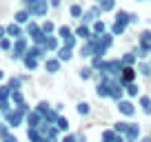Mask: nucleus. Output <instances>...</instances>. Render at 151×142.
<instances>
[{
	"label": "nucleus",
	"mask_w": 151,
	"mask_h": 142,
	"mask_svg": "<svg viewBox=\"0 0 151 142\" xmlns=\"http://www.w3.org/2000/svg\"><path fill=\"white\" fill-rule=\"evenodd\" d=\"M122 60L120 58H113V60H102V65H100L98 73H104V76L109 78H118L120 76V71H122Z\"/></svg>",
	"instance_id": "obj_1"
},
{
	"label": "nucleus",
	"mask_w": 151,
	"mask_h": 142,
	"mask_svg": "<svg viewBox=\"0 0 151 142\" xmlns=\"http://www.w3.org/2000/svg\"><path fill=\"white\" fill-rule=\"evenodd\" d=\"M29 47H31V44H29V38H27V36H22V38L14 40V49H11L9 58H11V60H22V58L27 56Z\"/></svg>",
	"instance_id": "obj_2"
},
{
	"label": "nucleus",
	"mask_w": 151,
	"mask_h": 142,
	"mask_svg": "<svg viewBox=\"0 0 151 142\" xmlns=\"http://www.w3.org/2000/svg\"><path fill=\"white\" fill-rule=\"evenodd\" d=\"M2 122H5L7 127L14 131V129H18L20 124H24V115H22V113H20V111L14 107V109H9L7 113H2Z\"/></svg>",
	"instance_id": "obj_3"
},
{
	"label": "nucleus",
	"mask_w": 151,
	"mask_h": 142,
	"mask_svg": "<svg viewBox=\"0 0 151 142\" xmlns=\"http://www.w3.org/2000/svg\"><path fill=\"white\" fill-rule=\"evenodd\" d=\"M49 11V0H38L36 5L29 7V14H31V18H45Z\"/></svg>",
	"instance_id": "obj_4"
},
{
	"label": "nucleus",
	"mask_w": 151,
	"mask_h": 142,
	"mask_svg": "<svg viewBox=\"0 0 151 142\" xmlns=\"http://www.w3.org/2000/svg\"><path fill=\"white\" fill-rule=\"evenodd\" d=\"M100 16H102V11H100V7L96 5V7H91V9H87L80 20H82V24H93L96 20H102Z\"/></svg>",
	"instance_id": "obj_5"
},
{
	"label": "nucleus",
	"mask_w": 151,
	"mask_h": 142,
	"mask_svg": "<svg viewBox=\"0 0 151 142\" xmlns=\"http://www.w3.org/2000/svg\"><path fill=\"white\" fill-rule=\"evenodd\" d=\"M42 122H45V118L38 113L36 109H31V111L27 113V118H24V124H27V129H38Z\"/></svg>",
	"instance_id": "obj_6"
},
{
	"label": "nucleus",
	"mask_w": 151,
	"mask_h": 142,
	"mask_svg": "<svg viewBox=\"0 0 151 142\" xmlns=\"http://www.w3.org/2000/svg\"><path fill=\"white\" fill-rule=\"evenodd\" d=\"M136 73H138V71L133 69V67H122V71H120V76H118L120 85H122V87L131 85V82L136 80Z\"/></svg>",
	"instance_id": "obj_7"
},
{
	"label": "nucleus",
	"mask_w": 151,
	"mask_h": 142,
	"mask_svg": "<svg viewBox=\"0 0 151 142\" xmlns=\"http://www.w3.org/2000/svg\"><path fill=\"white\" fill-rule=\"evenodd\" d=\"M122 95H124V87L120 85V80H118V78H111V100L120 102V100H124Z\"/></svg>",
	"instance_id": "obj_8"
},
{
	"label": "nucleus",
	"mask_w": 151,
	"mask_h": 142,
	"mask_svg": "<svg viewBox=\"0 0 151 142\" xmlns=\"http://www.w3.org/2000/svg\"><path fill=\"white\" fill-rule=\"evenodd\" d=\"M22 36H24V27H20V24H16V22L7 24V38L18 40V38H22Z\"/></svg>",
	"instance_id": "obj_9"
},
{
	"label": "nucleus",
	"mask_w": 151,
	"mask_h": 142,
	"mask_svg": "<svg viewBox=\"0 0 151 142\" xmlns=\"http://www.w3.org/2000/svg\"><path fill=\"white\" fill-rule=\"evenodd\" d=\"M42 47H45V51H47V53H56L62 44H60V38H58V36H47V40H45Z\"/></svg>",
	"instance_id": "obj_10"
},
{
	"label": "nucleus",
	"mask_w": 151,
	"mask_h": 142,
	"mask_svg": "<svg viewBox=\"0 0 151 142\" xmlns=\"http://www.w3.org/2000/svg\"><path fill=\"white\" fill-rule=\"evenodd\" d=\"M138 47L145 49L147 53H151V29H145L140 33V38H138Z\"/></svg>",
	"instance_id": "obj_11"
},
{
	"label": "nucleus",
	"mask_w": 151,
	"mask_h": 142,
	"mask_svg": "<svg viewBox=\"0 0 151 142\" xmlns=\"http://www.w3.org/2000/svg\"><path fill=\"white\" fill-rule=\"evenodd\" d=\"M14 22L20 24V27H24L27 22H31V14H29V9H24V7H22V9H18L14 14Z\"/></svg>",
	"instance_id": "obj_12"
},
{
	"label": "nucleus",
	"mask_w": 151,
	"mask_h": 142,
	"mask_svg": "<svg viewBox=\"0 0 151 142\" xmlns=\"http://www.w3.org/2000/svg\"><path fill=\"white\" fill-rule=\"evenodd\" d=\"M124 140H127V142H136V140H140V124L129 122V129H127V133H124Z\"/></svg>",
	"instance_id": "obj_13"
},
{
	"label": "nucleus",
	"mask_w": 151,
	"mask_h": 142,
	"mask_svg": "<svg viewBox=\"0 0 151 142\" xmlns=\"http://www.w3.org/2000/svg\"><path fill=\"white\" fill-rule=\"evenodd\" d=\"M40 33H42V29H40V24H38V22H33V20H31V22L24 24V36H27L29 40H33L36 36H40Z\"/></svg>",
	"instance_id": "obj_14"
},
{
	"label": "nucleus",
	"mask_w": 151,
	"mask_h": 142,
	"mask_svg": "<svg viewBox=\"0 0 151 142\" xmlns=\"http://www.w3.org/2000/svg\"><path fill=\"white\" fill-rule=\"evenodd\" d=\"M116 104H118V111L122 115H133L136 113V107H133L131 100H120V102H116Z\"/></svg>",
	"instance_id": "obj_15"
},
{
	"label": "nucleus",
	"mask_w": 151,
	"mask_h": 142,
	"mask_svg": "<svg viewBox=\"0 0 151 142\" xmlns=\"http://www.w3.org/2000/svg\"><path fill=\"white\" fill-rule=\"evenodd\" d=\"M73 33H76V38H80V40H85V42H87V40L91 38V36H93V31H91V27H89V24H80V27L76 29Z\"/></svg>",
	"instance_id": "obj_16"
},
{
	"label": "nucleus",
	"mask_w": 151,
	"mask_h": 142,
	"mask_svg": "<svg viewBox=\"0 0 151 142\" xmlns=\"http://www.w3.org/2000/svg\"><path fill=\"white\" fill-rule=\"evenodd\" d=\"M60 65L62 62L58 60V58H47V60H45V71H47V73H58V71H60Z\"/></svg>",
	"instance_id": "obj_17"
},
{
	"label": "nucleus",
	"mask_w": 151,
	"mask_h": 142,
	"mask_svg": "<svg viewBox=\"0 0 151 142\" xmlns=\"http://www.w3.org/2000/svg\"><path fill=\"white\" fill-rule=\"evenodd\" d=\"M20 62H22V67H24L27 71H36L38 67H40V60H36V58H33V56H29V53H27V56H24Z\"/></svg>",
	"instance_id": "obj_18"
},
{
	"label": "nucleus",
	"mask_w": 151,
	"mask_h": 142,
	"mask_svg": "<svg viewBox=\"0 0 151 142\" xmlns=\"http://www.w3.org/2000/svg\"><path fill=\"white\" fill-rule=\"evenodd\" d=\"M27 53H29V56H33L36 60H47V51H45V47H38V44H31Z\"/></svg>",
	"instance_id": "obj_19"
},
{
	"label": "nucleus",
	"mask_w": 151,
	"mask_h": 142,
	"mask_svg": "<svg viewBox=\"0 0 151 142\" xmlns=\"http://www.w3.org/2000/svg\"><path fill=\"white\" fill-rule=\"evenodd\" d=\"M113 38H116V36H113L111 31H109V33H102V36L98 38V44H100L102 49H107V51H109V49H111V44H113Z\"/></svg>",
	"instance_id": "obj_20"
},
{
	"label": "nucleus",
	"mask_w": 151,
	"mask_h": 142,
	"mask_svg": "<svg viewBox=\"0 0 151 142\" xmlns=\"http://www.w3.org/2000/svg\"><path fill=\"white\" fill-rule=\"evenodd\" d=\"M24 80H27L24 76H11L9 80H7V85H9L11 91H18V89H22V82Z\"/></svg>",
	"instance_id": "obj_21"
},
{
	"label": "nucleus",
	"mask_w": 151,
	"mask_h": 142,
	"mask_svg": "<svg viewBox=\"0 0 151 142\" xmlns=\"http://www.w3.org/2000/svg\"><path fill=\"white\" fill-rule=\"evenodd\" d=\"M56 58H58V60H60V62H69L71 58H73V49L60 47V49H58V51H56Z\"/></svg>",
	"instance_id": "obj_22"
},
{
	"label": "nucleus",
	"mask_w": 151,
	"mask_h": 142,
	"mask_svg": "<svg viewBox=\"0 0 151 142\" xmlns=\"http://www.w3.org/2000/svg\"><path fill=\"white\" fill-rule=\"evenodd\" d=\"M138 104H140V109H142L145 115H151V98H149V95H140Z\"/></svg>",
	"instance_id": "obj_23"
},
{
	"label": "nucleus",
	"mask_w": 151,
	"mask_h": 142,
	"mask_svg": "<svg viewBox=\"0 0 151 142\" xmlns=\"http://www.w3.org/2000/svg\"><path fill=\"white\" fill-rule=\"evenodd\" d=\"M40 29H42L45 36H56V31H58V27L51 22V20H45V22L40 24Z\"/></svg>",
	"instance_id": "obj_24"
},
{
	"label": "nucleus",
	"mask_w": 151,
	"mask_h": 142,
	"mask_svg": "<svg viewBox=\"0 0 151 142\" xmlns=\"http://www.w3.org/2000/svg\"><path fill=\"white\" fill-rule=\"evenodd\" d=\"M27 140L29 142H45V136L38 129H27Z\"/></svg>",
	"instance_id": "obj_25"
},
{
	"label": "nucleus",
	"mask_w": 151,
	"mask_h": 142,
	"mask_svg": "<svg viewBox=\"0 0 151 142\" xmlns=\"http://www.w3.org/2000/svg\"><path fill=\"white\" fill-rule=\"evenodd\" d=\"M98 7L102 14H109V11L116 9V0H98Z\"/></svg>",
	"instance_id": "obj_26"
},
{
	"label": "nucleus",
	"mask_w": 151,
	"mask_h": 142,
	"mask_svg": "<svg viewBox=\"0 0 151 142\" xmlns=\"http://www.w3.org/2000/svg\"><path fill=\"white\" fill-rule=\"evenodd\" d=\"M9 100H11V104H14V107L22 104V102H24V93H22V89H18V91H11Z\"/></svg>",
	"instance_id": "obj_27"
},
{
	"label": "nucleus",
	"mask_w": 151,
	"mask_h": 142,
	"mask_svg": "<svg viewBox=\"0 0 151 142\" xmlns=\"http://www.w3.org/2000/svg\"><path fill=\"white\" fill-rule=\"evenodd\" d=\"M120 60H122V65H124V67H133V65L138 62V56H136L133 51H127L122 58H120Z\"/></svg>",
	"instance_id": "obj_28"
},
{
	"label": "nucleus",
	"mask_w": 151,
	"mask_h": 142,
	"mask_svg": "<svg viewBox=\"0 0 151 142\" xmlns=\"http://www.w3.org/2000/svg\"><path fill=\"white\" fill-rule=\"evenodd\" d=\"M56 36L60 38V42L62 40H67L69 36H73V29H69L67 24H62V27H58V31H56Z\"/></svg>",
	"instance_id": "obj_29"
},
{
	"label": "nucleus",
	"mask_w": 151,
	"mask_h": 142,
	"mask_svg": "<svg viewBox=\"0 0 151 142\" xmlns=\"http://www.w3.org/2000/svg\"><path fill=\"white\" fill-rule=\"evenodd\" d=\"M11 49H14V40L5 36V38L0 40V51H2V53H11Z\"/></svg>",
	"instance_id": "obj_30"
},
{
	"label": "nucleus",
	"mask_w": 151,
	"mask_h": 142,
	"mask_svg": "<svg viewBox=\"0 0 151 142\" xmlns=\"http://www.w3.org/2000/svg\"><path fill=\"white\" fill-rule=\"evenodd\" d=\"M91 31H93L96 36H102V33H107V24H104V20H96L93 27H91Z\"/></svg>",
	"instance_id": "obj_31"
},
{
	"label": "nucleus",
	"mask_w": 151,
	"mask_h": 142,
	"mask_svg": "<svg viewBox=\"0 0 151 142\" xmlns=\"http://www.w3.org/2000/svg\"><path fill=\"white\" fill-rule=\"evenodd\" d=\"M33 109H36V111H38V113H40V115H45V113H47V111H51L53 107H51V104L47 102V100H40V102H38L36 107H33Z\"/></svg>",
	"instance_id": "obj_32"
},
{
	"label": "nucleus",
	"mask_w": 151,
	"mask_h": 142,
	"mask_svg": "<svg viewBox=\"0 0 151 142\" xmlns=\"http://www.w3.org/2000/svg\"><path fill=\"white\" fill-rule=\"evenodd\" d=\"M129 11H124V9H120V11H116V22H120V24H129Z\"/></svg>",
	"instance_id": "obj_33"
},
{
	"label": "nucleus",
	"mask_w": 151,
	"mask_h": 142,
	"mask_svg": "<svg viewBox=\"0 0 151 142\" xmlns=\"http://www.w3.org/2000/svg\"><path fill=\"white\" fill-rule=\"evenodd\" d=\"M116 136H118V133L113 131V129H104L102 136H100V140H102V142H113V140H116Z\"/></svg>",
	"instance_id": "obj_34"
},
{
	"label": "nucleus",
	"mask_w": 151,
	"mask_h": 142,
	"mask_svg": "<svg viewBox=\"0 0 151 142\" xmlns=\"http://www.w3.org/2000/svg\"><path fill=\"white\" fill-rule=\"evenodd\" d=\"M56 127H58V131L67 133V131H69V120H67L65 115H60V118H58V122H56Z\"/></svg>",
	"instance_id": "obj_35"
},
{
	"label": "nucleus",
	"mask_w": 151,
	"mask_h": 142,
	"mask_svg": "<svg viewBox=\"0 0 151 142\" xmlns=\"http://www.w3.org/2000/svg\"><path fill=\"white\" fill-rule=\"evenodd\" d=\"M9 109H14L11 100H9V98H0V115H2V113H7Z\"/></svg>",
	"instance_id": "obj_36"
},
{
	"label": "nucleus",
	"mask_w": 151,
	"mask_h": 142,
	"mask_svg": "<svg viewBox=\"0 0 151 142\" xmlns=\"http://www.w3.org/2000/svg\"><path fill=\"white\" fill-rule=\"evenodd\" d=\"M138 91H140V87H138L136 82H131V85H127V87H124V93H127L129 98H136V95H138Z\"/></svg>",
	"instance_id": "obj_37"
},
{
	"label": "nucleus",
	"mask_w": 151,
	"mask_h": 142,
	"mask_svg": "<svg viewBox=\"0 0 151 142\" xmlns=\"http://www.w3.org/2000/svg\"><path fill=\"white\" fill-rule=\"evenodd\" d=\"M124 31H127V24H120V22L111 24V33H113V36H122Z\"/></svg>",
	"instance_id": "obj_38"
},
{
	"label": "nucleus",
	"mask_w": 151,
	"mask_h": 142,
	"mask_svg": "<svg viewBox=\"0 0 151 142\" xmlns=\"http://www.w3.org/2000/svg\"><path fill=\"white\" fill-rule=\"evenodd\" d=\"M69 14H71V18H82L85 9H82L80 5H71V7H69Z\"/></svg>",
	"instance_id": "obj_39"
},
{
	"label": "nucleus",
	"mask_w": 151,
	"mask_h": 142,
	"mask_svg": "<svg viewBox=\"0 0 151 142\" xmlns=\"http://www.w3.org/2000/svg\"><path fill=\"white\" fill-rule=\"evenodd\" d=\"M127 129H129V122H116V124H113V131L120 133V136H124Z\"/></svg>",
	"instance_id": "obj_40"
},
{
	"label": "nucleus",
	"mask_w": 151,
	"mask_h": 142,
	"mask_svg": "<svg viewBox=\"0 0 151 142\" xmlns=\"http://www.w3.org/2000/svg\"><path fill=\"white\" fill-rule=\"evenodd\" d=\"M78 76H80L82 80H89V78L93 76V69H91V67H82V69L78 71Z\"/></svg>",
	"instance_id": "obj_41"
},
{
	"label": "nucleus",
	"mask_w": 151,
	"mask_h": 142,
	"mask_svg": "<svg viewBox=\"0 0 151 142\" xmlns=\"http://www.w3.org/2000/svg\"><path fill=\"white\" fill-rule=\"evenodd\" d=\"M89 111H91L89 102H78V113H80V115H89Z\"/></svg>",
	"instance_id": "obj_42"
},
{
	"label": "nucleus",
	"mask_w": 151,
	"mask_h": 142,
	"mask_svg": "<svg viewBox=\"0 0 151 142\" xmlns=\"http://www.w3.org/2000/svg\"><path fill=\"white\" fill-rule=\"evenodd\" d=\"M136 71H140L142 76H149V73H151V65H149V62H140Z\"/></svg>",
	"instance_id": "obj_43"
},
{
	"label": "nucleus",
	"mask_w": 151,
	"mask_h": 142,
	"mask_svg": "<svg viewBox=\"0 0 151 142\" xmlns=\"http://www.w3.org/2000/svg\"><path fill=\"white\" fill-rule=\"evenodd\" d=\"M9 95H11L9 85H7V82H0V98H9Z\"/></svg>",
	"instance_id": "obj_44"
},
{
	"label": "nucleus",
	"mask_w": 151,
	"mask_h": 142,
	"mask_svg": "<svg viewBox=\"0 0 151 142\" xmlns=\"http://www.w3.org/2000/svg\"><path fill=\"white\" fill-rule=\"evenodd\" d=\"M76 40H78V38H76V33H73V36H69L67 40H62V47H67V49H73V47H76Z\"/></svg>",
	"instance_id": "obj_45"
},
{
	"label": "nucleus",
	"mask_w": 151,
	"mask_h": 142,
	"mask_svg": "<svg viewBox=\"0 0 151 142\" xmlns=\"http://www.w3.org/2000/svg\"><path fill=\"white\" fill-rule=\"evenodd\" d=\"M0 142H20V140L16 138V133H14V131H9V133H5V136L0 138Z\"/></svg>",
	"instance_id": "obj_46"
},
{
	"label": "nucleus",
	"mask_w": 151,
	"mask_h": 142,
	"mask_svg": "<svg viewBox=\"0 0 151 142\" xmlns=\"http://www.w3.org/2000/svg\"><path fill=\"white\" fill-rule=\"evenodd\" d=\"M16 109H18V111H20V113H22V115H24V118H27V113H29V111H31V107H29V104H27V102H22V104H18V107H16Z\"/></svg>",
	"instance_id": "obj_47"
},
{
	"label": "nucleus",
	"mask_w": 151,
	"mask_h": 142,
	"mask_svg": "<svg viewBox=\"0 0 151 142\" xmlns=\"http://www.w3.org/2000/svg\"><path fill=\"white\" fill-rule=\"evenodd\" d=\"M60 142H76V136L73 133H65V136L60 138Z\"/></svg>",
	"instance_id": "obj_48"
},
{
	"label": "nucleus",
	"mask_w": 151,
	"mask_h": 142,
	"mask_svg": "<svg viewBox=\"0 0 151 142\" xmlns=\"http://www.w3.org/2000/svg\"><path fill=\"white\" fill-rule=\"evenodd\" d=\"M20 2H22V7H24V9H29L31 5H36L38 0H20Z\"/></svg>",
	"instance_id": "obj_49"
},
{
	"label": "nucleus",
	"mask_w": 151,
	"mask_h": 142,
	"mask_svg": "<svg viewBox=\"0 0 151 142\" xmlns=\"http://www.w3.org/2000/svg\"><path fill=\"white\" fill-rule=\"evenodd\" d=\"M60 5H62V0H49V7H51V9H58Z\"/></svg>",
	"instance_id": "obj_50"
},
{
	"label": "nucleus",
	"mask_w": 151,
	"mask_h": 142,
	"mask_svg": "<svg viewBox=\"0 0 151 142\" xmlns=\"http://www.w3.org/2000/svg\"><path fill=\"white\" fill-rule=\"evenodd\" d=\"M138 20H140V18H138L136 14H131V16H129V24H138Z\"/></svg>",
	"instance_id": "obj_51"
},
{
	"label": "nucleus",
	"mask_w": 151,
	"mask_h": 142,
	"mask_svg": "<svg viewBox=\"0 0 151 142\" xmlns=\"http://www.w3.org/2000/svg\"><path fill=\"white\" fill-rule=\"evenodd\" d=\"M7 36V24H0V40Z\"/></svg>",
	"instance_id": "obj_52"
},
{
	"label": "nucleus",
	"mask_w": 151,
	"mask_h": 142,
	"mask_svg": "<svg viewBox=\"0 0 151 142\" xmlns=\"http://www.w3.org/2000/svg\"><path fill=\"white\" fill-rule=\"evenodd\" d=\"M53 109H56L58 113H62V109H65V104H62V102H58V104H53Z\"/></svg>",
	"instance_id": "obj_53"
},
{
	"label": "nucleus",
	"mask_w": 151,
	"mask_h": 142,
	"mask_svg": "<svg viewBox=\"0 0 151 142\" xmlns=\"http://www.w3.org/2000/svg\"><path fill=\"white\" fill-rule=\"evenodd\" d=\"M76 142H87V136H82V133H80V136H76Z\"/></svg>",
	"instance_id": "obj_54"
},
{
	"label": "nucleus",
	"mask_w": 151,
	"mask_h": 142,
	"mask_svg": "<svg viewBox=\"0 0 151 142\" xmlns=\"http://www.w3.org/2000/svg\"><path fill=\"white\" fill-rule=\"evenodd\" d=\"M45 142H60V138H45Z\"/></svg>",
	"instance_id": "obj_55"
},
{
	"label": "nucleus",
	"mask_w": 151,
	"mask_h": 142,
	"mask_svg": "<svg viewBox=\"0 0 151 142\" xmlns=\"http://www.w3.org/2000/svg\"><path fill=\"white\" fill-rule=\"evenodd\" d=\"M140 142H151V136H145V138H140Z\"/></svg>",
	"instance_id": "obj_56"
},
{
	"label": "nucleus",
	"mask_w": 151,
	"mask_h": 142,
	"mask_svg": "<svg viewBox=\"0 0 151 142\" xmlns=\"http://www.w3.org/2000/svg\"><path fill=\"white\" fill-rule=\"evenodd\" d=\"M0 82H5V71L0 69Z\"/></svg>",
	"instance_id": "obj_57"
},
{
	"label": "nucleus",
	"mask_w": 151,
	"mask_h": 142,
	"mask_svg": "<svg viewBox=\"0 0 151 142\" xmlns=\"http://www.w3.org/2000/svg\"><path fill=\"white\" fill-rule=\"evenodd\" d=\"M136 2H142V0H136Z\"/></svg>",
	"instance_id": "obj_58"
},
{
	"label": "nucleus",
	"mask_w": 151,
	"mask_h": 142,
	"mask_svg": "<svg viewBox=\"0 0 151 142\" xmlns=\"http://www.w3.org/2000/svg\"><path fill=\"white\" fill-rule=\"evenodd\" d=\"M0 124H2V118H0Z\"/></svg>",
	"instance_id": "obj_59"
},
{
	"label": "nucleus",
	"mask_w": 151,
	"mask_h": 142,
	"mask_svg": "<svg viewBox=\"0 0 151 142\" xmlns=\"http://www.w3.org/2000/svg\"><path fill=\"white\" fill-rule=\"evenodd\" d=\"M149 65H151V60H149Z\"/></svg>",
	"instance_id": "obj_60"
}]
</instances>
